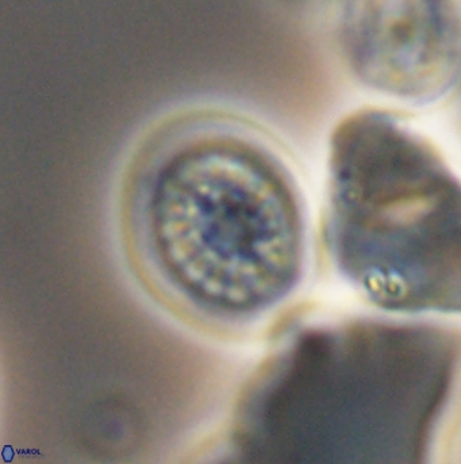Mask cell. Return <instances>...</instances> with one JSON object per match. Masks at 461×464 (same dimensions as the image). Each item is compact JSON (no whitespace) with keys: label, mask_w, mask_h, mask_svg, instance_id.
<instances>
[{"label":"cell","mask_w":461,"mask_h":464,"mask_svg":"<svg viewBox=\"0 0 461 464\" xmlns=\"http://www.w3.org/2000/svg\"><path fill=\"white\" fill-rule=\"evenodd\" d=\"M241 147L206 142L183 152L163 185L169 200L164 218L179 221L168 224L179 227L169 240H179L172 256L186 278L203 285L211 276V285L219 280L222 290L259 294L290 278L299 233L276 177L260 156Z\"/></svg>","instance_id":"cell-2"},{"label":"cell","mask_w":461,"mask_h":464,"mask_svg":"<svg viewBox=\"0 0 461 464\" xmlns=\"http://www.w3.org/2000/svg\"><path fill=\"white\" fill-rule=\"evenodd\" d=\"M460 24L447 2H359L345 7L341 45L353 72L373 90L432 101L455 83Z\"/></svg>","instance_id":"cell-3"},{"label":"cell","mask_w":461,"mask_h":464,"mask_svg":"<svg viewBox=\"0 0 461 464\" xmlns=\"http://www.w3.org/2000/svg\"><path fill=\"white\" fill-rule=\"evenodd\" d=\"M334 235L351 276L381 299L457 287L459 208L436 150L405 121L369 110L333 134Z\"/></svg>","instance_id":"cell-1"}]
</instances>
